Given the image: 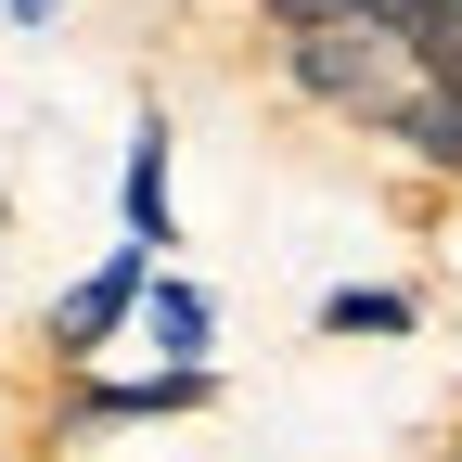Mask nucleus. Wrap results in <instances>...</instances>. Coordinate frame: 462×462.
Listing matches in <instances>:
<instances>
[{
  "label": "nucleus",
  "instance_id": "1",
  "mask_svg": "<svg viewBox=\"0 0 462 462\" xmlns=\"http://www.w3.org/2000/svg\"><path fill=\"white\" fill-rule=\"evenodd\" d=\"M270 78L296 90L309 116H346V129H373V116L411 90V39H398L385 14H321V26H270Z\"/></svg>",
  "mask_w": 462,
  "mask_h": 462
},
{
  "label": "nucleus",
  "instance_id": "6",
  "mask_svg": "<svg viewBox=\"0 0 462 462\" xmlns=\"http://www.w3.org/2000/svg\"><path fill=\"white\" fill-rule=\"evenodd\" d=\"M167 142H180V129H167V116L142 103V129H129V180H116V206H129V245H180V218H167Z\"/></svg>",
  "mask_w": 462,
  "mask_h": 462
},
{
  "label": "nucleus",
  "instance_id": "9",
  "mask_svg": "<svg viewBox=\"0 0 462 462\" xmlns=\"http://www.w3.org/2000/svg\"><path fill=\"white\" fill-rule=\"evenodd\" d=\"M0 14H14V26H51V14H65V0H0Z\"/></svg>",
  "mask_w": 462,
  "mask_h": 462
},
{
  "label": "nucleus",
  "instance_id": "3",
  "mask_svg": "<svg viewBox=\"0 0 462 462\" xmlns=\"http://www.w3.org/2000/svg\"><path fill=\"white\" fill-rule=\"evenodd\" d=\"M218 398V360H154V373H78V398H65V437H90V424H180V411H206Z\"/></svg>",
  "mask_w": 462,
  "mask_h": 462
},
{
  "label": "nucleus",
  "instance_id": "7",
  "mask_svg": "<svg viewBox=\"0 0 462 462\" xmlns=\"http://www.w3.org/2000/svg\"><path fill=\"white\" fill-rule=\"evenodd\" d=\"M309 334H424V296H411V282H334V296L309 309Z\"/></svg>",
  "mask_w": 462,
  "mask_h": 462
},
{
  "label": "nucleus",
  "instance_id": "5",
  "mask_svg": "<svg viewBox=\"0 0 462 462\" xmlns=\"http://www.w3.org/2000/svg\"><path fill=\"white\" fill-rule=\"evenodd\" d=\"M142 346H154V360H206V346H218V296H206L193 270H167V257L142 282Z\"/></svg>",
  "mask_w": 462,
  "mask_h": 462
},
{
  "label": "nucleus",
  "instance_id": "8",
  "mask_svg": "<svg viewBox=\"0 0 462 462\" xmlns=\"http://www.w3.org/2000/svg\"><path fill=\"white\" fill-rule=\"evenodd\" d=\"M321 14H373V0H257V26H321Z\"/></svg>",
  "mask_w": 462,
  "mask_h": 462
},
{
  "label": "nucleus",
  "instance_id": "2",
  "mask_svg": "<svg viewBox=\"0 0 462 462\" xmlns=\"http://www.w3.org/2000/svg\"><path fill=\"white\" fill-rule=\"evenodd\" d=\"M142 282H154V245H129V231H116V257L39 309V346H51V373H90L116 334H142Z\"/></svg>",
  "mask_w": 462,
  "mask_h": 462
},
{
  "label": "nucleus",
  "instance_id": "4",
  "mask_svg": "<svg viewBox=\"0 0 462 462\" xmlns=\"http://www.w3.org/2000/svg\"><path fill=\"white\" fill-rule=\"evenodd\" d=\"M373 142H385L398 167H424V180L462 193V78H411V90L373 116Z\"/></svg>",
  "mask_w": 462,
  "mask_h": 462
}]
</instances>
